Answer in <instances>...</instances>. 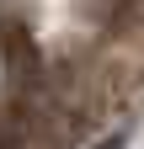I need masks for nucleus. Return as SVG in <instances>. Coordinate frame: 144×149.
Masks as SVG:
<instances>
[{
	"label": "nucleus",
	"instance_id": "obj_2",
	"mask_svg": "<svg viewBox=\"0 0 144 149\" xmlns=\"http://www.w3.org/2000/svg\"><path fill=\"white\" fill-rule=\"evenodd\" d=\"M0 149H16V144H11V139H6V133H0Z\"/></svg>",
	"mask_w": 144,
	"mask_h": 149
},
{
	"label": "nucleus",
	"instance_id": "obj_1",
	"mask_svg": "<svg viewBox=\"0 0 144 149\" xmlns=\"http://www.w3.org/2000/svg\"><path fill=\"white\" fill-rule=\"evenodd\" d=\"M123 144H128V139H123V133H117V139H107V144H101V149H123Z\"/></svg>",
	"mask_w": 144,
	"mask_h": 149
}]
</instances>
